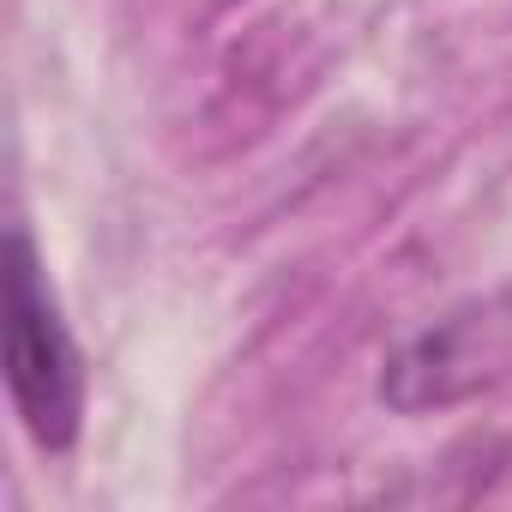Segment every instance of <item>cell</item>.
<instances>
[{
	"mask_svg": "<svg viewBox=\"0 0 512 512\" xmlns=\"http://www.w3.org/2000/svg\"><path fill=\"white\" fill-rule=\"evenodd\" d=\"M7 392L43 452H73L85 428V356L61 320L25 229H7Z\"/></svg>",
	"mask_w": 512,
	"mask_h": 512,
	"instance_id": "obj_1",
	"label": "cell"
},
{
	"mask_svg": "<svg viewBox=\"0 0 512 512\" xmlns=\"http://www.w3.org/2000/svg\"><path fill=\"white\" fill-rule=\"evenodd\" d=\"M506 356H512V326L494 308H464V314H446L428 332H416L386 362L380 398L392 410H404V416L446 410V404H464L482 386H494Z\"/></svg>",
	"mask_w": 512,
	"mask_h": 512,
	"instance_id": "obj_2",
	"label": "cell"
}]
</instances>
